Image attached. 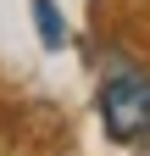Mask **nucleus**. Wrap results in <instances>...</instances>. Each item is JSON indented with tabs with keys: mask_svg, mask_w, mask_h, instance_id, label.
Here are the masks:
<instances>
[{
	"mask_svg": "<svg viewBox=\"0 0 150 156\" xmlns=\"http://www.w3.org/2000/svg\"><path fill=\"white\" fill-rule=\"evenodd\" d=\"M100 123L117 145H150V73H111L106 78Z\"/></svg>",
	"mask_w": 150,
	"mask_h": 156,
	"instance_id": "f257e3e1",
	"label": "nucleus"
}]
</instances>
